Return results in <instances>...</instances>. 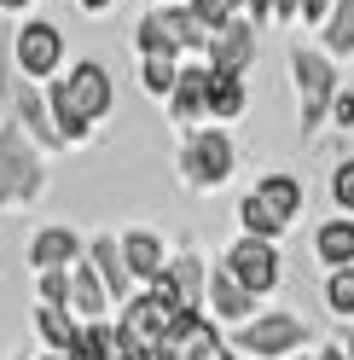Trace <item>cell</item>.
<instances>
[{
    "mask_svg": "<svg viewBox=\"0 0 354 360\" xmlns=\"http://www.w3.org/2000/svg\"><path fill=\"white\" fill-rule=\"evenodd\" d=\"M105 105H110V82H105L99 64H81L76 76H64V82H58V94H53L58 140H76V134H87V122H93Z\"/></svg>",
    "mask_w": 354,
    "mask_h": 360,
    "instance_id": "obj_1",
    "label": "cell"
},
{
    "mask_svg": "<svg viewBox=\"0 0 354 360\" xmlns=\"http://www.w3.org/2000/svg\"><path fill=\"white\" fill-rule=\"evenodd\" d=\"M227 267H232V279L250 290H273V279H279V256H273V244L268 238H244V244H232L227 250Z\"/></svg>",
    "mask_w": 354,
    "mask_h": 360,
    "instance_id": "obj_2",
    "label": "cell"
},
{
    "mask_svg": "<svg viewBox=\"0 0 354 360\" xmlns=\"http://www.w3.org/2000/svg\"><path fill=\"white\" fill-rule=\"evenodd\" d=\"M35 186H41V174H35V157L24 146V134L6 128L0 134V192L6 198H29Z\"/></svg>",
    "mask_w": 354,
    "mask_h": 360,
    "instance_id": "obj_3",
    "label": "cell"
},
{
    "mask_svg": "<svg viewBox=\"0 0 354 360\" xmlns=\"http://www.w3.org/2000/svg\"><path fill=\"white\" fill-rule=\"evenodd\" d=\"M232 169V146L227 134H192L186 140V174L197 180V186H215V180H227Z\"/></svg>",
    "mask_w": 354,
    "mask_h": 360,
    "instance_id": "obj_4",
    "label": "cell"
},
{
    "mask_svg": "<svg viewBox=\"0 0 354 360\" xmlns=\"http://www.w3.org/2000/svg\"><path fill=\"white\" fill-rule=\"evenodd\" d=\"M296 82H302V128L314 134V122L331 105V64L314 58V53H296Z\"/></svg>",
    "mask_w": 354,
    "mask_h": 360,
    "instance_id": "obj_5",
    "label": "cell"
},
{
    "mask_svg": "<svg viewBox=\"0 0 354 360\" xmlns=\"http://www.w3.org/2000/svg\"><path fill=\"white\" fill-rule=\"evenodd\" d=\"M53 64H58V30L53 24H24V35H18V70L47 76Z\"/></svg>",
    "mask_w": 354,
    "mask_h": 360,
    "instance_id": "obj_6",
    "label": "cell"
},
{
    "mask_svg": "<svg viewBox=\"0 0 354 360\" xmlns=\"http://www.w3.org/2000/svg\"><path fill=\"white\" fill-rule=\"evenodd\" d=\"M244 64H250V30L227 18V24L215 30V41H209V70L215 76H238Z\"/></svg>",
    "mask_w": 354,
    "mask_h": 360,
    "instance_id": "obj_7",
    "label": "cell"
},
{
    "mask_svg": "<svg viewBox=\"0 0 354 360\" xmlns=\"http://www.w3.org/2000/svg\"><path fill=\"white\" fill-rule=\"evenodd\" d=\"M296 343H302V326L291 320V314H273V320H261V326H250L244 337H238V349H250V354H284Z\"/></svg>",
    "mask_w": 354,
    "mask_h": 360,
    "instance_id": "obj_8",
    "label": "cell"
},
{
    "mask_svg": "<svg viewBox=\"0 0 354 360\" xmlns=\"http://www.w3.org/2000/svg\"><path fill=\"white\" fill-rule=\"evenodd\" d=\"M140 47H145V58H174L181 53V30H174L169 12H151L140 24Z\"/></svg>",
    "mask_w": 354,
    "mask_h": 360,
    "instance_id": "obj_9",
    "label": "cell"
},
{
    "mask_svg": "<svg viewBox=\"0 0 354 360\" xmlns=\"http://www.w3.org/2000/svg\"><path fill=\"white\" fill-rule=\"evenodd\" d=\"M122 262H128V274L157 279V274H163V244L151 238V233H128V244H122Z\"/></svg>",
    "mask_w": 354,
    "mask_h": 360,
    "instance_id": "obj_10",
    "label": "cell"
},
{
    "mask_svg": "<svg viewBox=\"0 0 354 360\" xmlns=\"http://www.w3.org/2000/svg\"><path fill=\"white\" fill-rule=\"evenodd\" d=\"M209 302L221 308V320H238V314L250 308V290L232 279V267H215V279H209Z\"/></svg>",
    "mask_w": 354,
    "mask_h": 360,
    "instance_id": "obj_11",
    "label": "cell"
},
{
    "mask_svg": "<svg viewBox=\"0 0 354 360\" xmlns=\"http://www.w3.org/2000/svg\"><path fill=\"white\" fill-rule=\"evenodd\" d=\"M93 274L105 279L110 297H128V262H122V250H117L110 238H99V244H93Z\"/></svg>",
    "mask_w": 354,
    "mask_h": 360,
    "instance_id": "obj_12",
    "label": "cell"
},
{
    "mask_svg": "<svg viewBox=\"0 0 354 360\" xmlns=\"http://www.w3.org/2000/svg\"><path fill=\"white\" fill-rule=\"evenodd\" d=\"M320 256L331 267H354V221H325L320 227Z\"/></svg>",
    "mask_w": 354,
    "mask_h": 360,
    "instance_id": "obj_13",
    "label": "cell"
},
{
    "mask_svg": "<svg viewBox=\"0 0 354 360\" xmlns=\"http://www.w3.org/2000/svg\"><path fill=\"white\" fill-rule=\"evenodd\" d=\"M256 198H261V204H268V210H273L279 221H291V215H296V204H302V186H296L291 174H268Z\"/></svg>",
    "mask_w": 354,
    "mask_h": 360,
    "instance_id": "obj_14",
    "label": "cell"
},
{
    "mask_svg": "<svg viewBox=\"0 0 354 360\" xmlns=\"http://www.w3.org/2000/svg\"><path fill=\"white\" fill-rule=\"evenodd\" d=\"M209 105V70H181L174 82V117H197Z\"/></svg>",
    "mask_w": 354,
    "mask_h": 360,
    "instance_id": "obj_15",
    "label": "cell"
},
{
    "mask_svg": "<svg viewBox=\"0 0 354 360\" xmlns=\"http://www.w3.org/2000/svg\"><path fill=\"white\" fill-rule=\"evenodd\" d=\"M70 256H76V238L64 233V227H53V233H41V238L29 244V262H35V267H47V274H53V267H64Z\"/></svg>",
    "mask_w": 354,
    "mask_h": 360,
    "instance_id": "obj_16",
    "label": "cell"
},
{
    "mask_svg": "<svg viewBox=\"0 0 354 360\" xmlns=\"http://www.w3.org/2000/svg\"><path fill=\"white\" fill-rule=\"evenodd\" d=\"M204 110H209V117H238V110H244V82L209 70V105Z\"/></svg>",
    "mask_w": 354,
    "mask_h": 360,
    "instance_id": "obj_17",
    "label": "cell"
},
{
    "mask_svg": "<svg viewBox=\"0 0 354 360\" xmlns=\"http://www.w3.org/2000/svg\"><path fill=\"white\" fill-rule=\"evenodd\" d=\"M70 297H76V308H81V314H99L110 290H105V279L93 274V267L81 262V267H76V279H70Z\"/></svg>",
    "mask_w": 354,
    "mask_h": 360,
    "instance_id": "obj_18",
    "label": "cell"
},
{
    "mask_svg": "<svg viewBox=\"0 0 354 360\" xmlns=\"http://www.w3.org/2000/svg\"><path fill=\"white\" fill-rule=\"evenodd\" d=\"M6 99L18 105V122H29V128H35V140H58V128L47 122V110H41V99L29 94V87H12Z\"/></svg>",
    "mask_w": 354,
    "mask_h": 360,
    "instance_id": "obj_19",
    "label": "cell"
},
{
    "mask_svg": "<svg viewBox=\"0 0 354 360\" xmlns=\"http://www.w3.org/2000/svg\"><path fill=\"white\" fill-rule=\"evenodd\" d=\"M70 360H117V331H105V326L81 331L76 349H70Z\"/></svg>",
    "mask_w": 354,
    "mask_h": 360,
    "instance_id": "obj_20",
    "label": "cell"
},
{
    "mask_svg": "<svg viewBox=\"0 0 354 360\" xmlns=\"http://www.w3.org/2000/svg\"><path fill=\"white\" fill-rule=\"evenodd\" d=\"M41 337H47V343H53V349H64V354H70L81 331H76L70 320H64V308H53V302H47V308H41Z\"/></svg>",
    "mask_w": 354,
    "mask_h": 360,
    "instance_id": "obj_21",
    "label": "cell"
},
{
    "mask_svg": "<svg viewBox=\"0 0 354 360\" xmlns=\"http://www.w3.org/2000/svg\"><path fill=\"white\" fill-rule=\"evenodd\" d=\"M238 215H244V227H250V238H268L273 244V233L284 227V221L268 210V204H261V198H244V204H238Z\"/></svg>",
    "mask_w": 354,
    "mask_h": 360,
    "instance_id": "obj_22",
    "label": "cell"
},
{
    "mask_svg": "<svg viewBox=\"0 0 354 360\" xmlns=\"http://www.w3.org/2000/svg\"><path fill=\"white\" fill-rule=\"evenodd\" d=\"M325 47L331 53H354V0L337 6V18H331V30H325Z\"/></svg>",
    "mask_w": 354,
    "mask_h": 360,
    "instance_id": "obj_23",
    "label": "cell"
},
{
    "mask_svg": "<svg viewBox=\"0 0 354 360\" xmlns=\"http://www.w3.org/2000/svg\"><path fill=\"white\" fill-rule=\"evenodd\" d=\"M325 302L337 308V314H354V267H337V274H331V285H325Z\"/></svg>",
    "mask_w": 354,
    "mask_h": 360,
    "instance_id": "obj_24",
    "label": "cell"
},
{
    "mask_svg": "<svg viewBox=\"0 0 354 360\" xmlns=\"http://www.w3.org/2000/svg\"><path fill=\"white\" fill-rule=\"evenodd\" d=\"M174 82H181L174 58H145V87L151 94H174Z\"/></svg>",
    "mask_w": 354,
    "mask_h": 360,
    "instance_id": "obj_25",
    "label": "cell"
},
{
    "mask_svg": "<svg viewBox=\"0 0 354 360\" xmlns=\"http://www.w3.org/2000/svg\"><path fill=\"white\" fill-rule=\"evenodd\" d=\"M192 18H197V24H204V30L215 35V30L232 18V6H227V0H192Z\"/></svg>",
    "mask_w": 354,
    "mask_h": 360,
    "instance_id": "obj_26",
    "label": "cell"
},
{
    "mask_svg": "<svg viewBox=\"0 0 354 360\" xmlns=\"http://www.w3.org/2000/svg\"><path fill=\"white\" fill-rule=\"evenodd\" d=\"M174 279H181L186 308H197V262H174Z\"/></svg>",
    "mask_w": 354,
    "mask_h": 360,
    "instance_id": "obj_27",
    "label": "cell"
},
{
    "mask_svg": "<svg viewBox=\"0 0 354 360\" xmlns=\"http://www.w3.org/2000/svg\"><path fill=\"white\" fill-rule=\"evenodd\" d=\"M331 192H337V204L354 210V163H337V180H331Z\"/></svg>",
    "mask_w": 354,
    "mask_h": 360,
    "instance_id": "obj_28",
    "label": "cell"
},
{
    "mask_svg": "<svg viewBox=\"0 0 354 360\" xmlns=\"http://www.w3.org/2000/svg\"><path fill=\"white\" fill-rule=\"evenodd\" d=\"M41 297H47V302L58 308L64 297H70V279H64V274H58V267H53V274H47V279H41Z\"/></svg>",
    "mask_w": 354,
    "mask_h": 360,
    "instance_id": "obj_29",
    "label": "cell"
},
{
    "mask_svg": "<svg viewBox=\"0 0 354 360\" xmlns=\"http://www.w3.org/2000/svg\"><path fill=\"white\" fill-rule=\"evenodd\" d=\"M0 94H12V76H6V24H0Z\"/></svg>",
    "mask_w": 354,
    "mask_h": 360,
    "instance_id": "obj_30",
    "label": "cell"
},
{
    "mask_svg": "<svg viewBox=\"0 0 354 360\" xmlns=\"http://www.w3.org/2000/svg\"><path fill=\"white\" fill-rule=\"evenodd\" d=\"M325 6H331V0H302V18H308V24H320Z\"/></svg>",
    "mask_w": 354,
    "mask_h": 360,
    "instance_id": "obj_31",
    "label": "cell"
},
{
    "mask_svg": "<svg viewBox=\"0 0 354 360\" xmlns=\"http://www.w3.org/2000/svg\"><path fill=\"white\" fill-rule=\"evenodd\" d=\"M337 122H343V128H354V94H343V99H337Z\"/></svg>",
    "mask_w": 354,
    "mask_h": 360,
    "instance_id": "obj_32",
    "label": "cell"
},
{
    "mask_svg": "<svg viewBox=\"0 0 354 360\" xmlns=\"http://www.w3.org/2000/svg\"><path fill=\"white\" fill-rule=\"evenodd\" d=\"M273 12H279V18H291V12H302V0H273Z\"/></svg>",
    "mask_w": 354,
    "mask_h": 360,
    "instance_id": "obj_33",
    "label": "cell"
},
{
    "mask_svg": "<svg viewBox=\"0 0 354 360\" xmlns=\"http://www.w3.org/2000/svg\"><path fill=\"white\" fill-rule=\"evenodd\" d=\"M343 354H348V360H354V331H348V337H343Z\"/></svg>",
    "mask_w": 354,
    "mask_h": 360,
    "instance_id": "obj_34",
    "label": "cell"
},
{
    "mask_svg": "<svg viewBox=\"0 0 354 360\" xmlns=\"http://www.w3.org/2000/svg\"><path fill=\"white\" fill-rule=\"evenodd\" d=\"M320 360H348V354H343V349H325V354H320Z\"/></svg>",
    "mask_w": 354,
    "mask_h": 360,
    "instance_id": "obj_35",
    "label": "cell"
},
{
    "mask_svg": "<svg viewBox=\"0 0 354 360\" xmlns=\"http://www.w3.org/2000/svg\"><path fill=\"white\" fill-rule=\"evenodd\" d=\"M250 6H256V12H261V18H268V6H273V0H250Z\"/></svg>",
    "mask_w": 354,
    "mask_h": 360,
    "instance_id": "obj_36",
    "label": "cell"
},
{
    "mask_svg": "<svg viewBox=\"0 0 354 360\" xmlns=\"http://www.w3.org/2000/svg\"><path fill=\"white\" fill-rule=\"evenodd\" d=\"M0 6H29V0H0Z\"/></svg>",
    "mask_w": 354,
    "mask_h": 360,
    "instance_id": "obj_37",
    "label": "cell"
},
{
    "mask_svg": "<svg viewBox=\"0 0 354 360\" xmlns=\"http://www.w3.org/2000/svg\"><path fill=\"white\" fill-rule=\"evenodd\" d=\"M81 6H110V0H81Z\"/></svg>",
    "mask_w": 354,
    "mask_h": 360,
    "instance_id": "obj_38",
    "label": "cell"
},
{
    "mask_svg": "<svg viewBox=\"0 0 354 360\" xmlns=\"http://www.w3.org/2000/svg\"><path fill=\"white\" fill-rule=\"evenodd\" d=\"M227 6H232V0H227Z\"/></svg>",
    "mask_w": 354,
    "mask_h": 360,
    "instance_id": "obj_39",
    "label": "cell"
},
{
    "mask_svg": "<svg viewBox=\"0 0 354 360\" xmlns=\"http://www.w3.org/2000/svg\"><path fill=\"white\" fill-rule=\"evenodd\" d=\"M117 360H122V354H117Z\"/></svg>",
    "mask_w": 354,
    "mask_h": 360,
    "instance_id": "obj_40",
    "label": "cell"
}]
</instances>
